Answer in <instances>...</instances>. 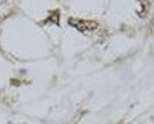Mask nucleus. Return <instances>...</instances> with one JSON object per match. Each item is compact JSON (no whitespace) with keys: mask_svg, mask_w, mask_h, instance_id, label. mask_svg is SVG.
Returning a JSON list of instances; mask_svg holds the SVG:
<instances>
[{"mask_svg":"<svg viewBox=\"0 0 154 124\" xmlns=\"http://www.w3.org/2000/svg\"><path fill=\"white\" fill-rule=\"evenodd\" d=\"M69 25L74 26L79 31H94L97 30L98 25L95 21H89V20H75V18H69Z\"/></svg>","mask_w":154,"mask_h":124,"instance_id":"1","label":"nucleus"},{"mask_svg":"<svg viewBox=\"0 0 154 124\" xmlns=\"http://www.w3.org/2000/svg\"><path fill=\"white\" fill-rule=\"evenodd\" d=\"M48 21H53L56 26H59V10H54L53 15H49V18H48Z\"/></svg>","mask_w":154,"mask_h":124,"instance_id":"2","label":"nucleus"}]
</instances>
